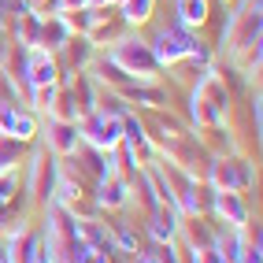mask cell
I'll return each instance as SVG.
<instances>
[{"instance_id": "6da1fadb", "label": "cell", "mask_w": 263, "mask_h": 263, "mask_svg": "<svg viewBox=\"0 0 263 263\" xmlns=\"http://www.w3.org/2000/svg\"><path fill=\"white\" fill-rule=\"evenodd\" d=\"M115 60L122 63V71H126V74L152 78V71H156V56H152V48L141 45V41H122V45L115 48Z\"/></svg>"}, {"instance_id": "7a4b0ae2", "label": "cell", "mask_w": 263, "mask_h": 263, "mask_svg": "<svg viewBox=\"0 0 263 263\" xmlns=\"http://www.w3.org/2000/svg\"><path fill=\"white\" fill-rule=\"evenodd\" d=\"M85 137H89L97 148H115L122 141V122L108 119V111H89V119H85Z\"/></svg>"}, {"instance_id": "3957f363", "label": "cell", "mask_w": 263, "mask_h": 263, "mask_svg": "<svg viewBox=\"0 0 263 263\" xmlns=\"http://www.w3.org/2000/svg\"><path fill=\"white\" fill-rule=\"evenodd\" d=\"M189 45H193L189 33H182V30H163V33H160V45H156L152 56H156V63H171V60L185 56Z\"/></svg>"}, {"instance_id": "277c9868", "label": "cell", "mask_w": 263, "mask_h": 263, "mask_svg": "<svg viewBox=\"0 0 263 263\" xmlns=\"http://www.w3.org/2000/svg\"><path fill=\"white\" fill-rule=\"evenodd\" d=\"M26 60H30L26 82H30V85H52V78H56V67H52L48 52H45V48H30Z\"/></svg>"}, {"instance_id": "5b68a950", "label": "cell", "mask_w": 263, "mask_h": 263, "mask_svg": "<svg viewBox=\"0 0 263 263\" xmlns=\"http://www.w3.org/2000/svg\"><path fill=\"white\" fill-rule=\"evenodd\" d=\"M0 130H4L8 137H19V141H26V137H33V119L19 108H0Z\"/></svg>"}, {"instance_id": "8992f818", "label": "cell", "mask_w": 263, "mask_h": 263, "mask_svg": "<svg viewBox=\"0 0 263 263\" xmlns=\"http://www.w3.org/2000/svg\"><path fill=\"white\" fill-rule=\"evenodd\" d=\"M215 204H219V215H230L234 226L245 222V204L237 200V193H234V189H219V200H215Z\"/></svg>"}, {"instance_id": "52a82bcc", "label": "cell", "mask_w": 263, "mask_h": 263, "mask_svg": "<svg viewBox=\"0 0 263 263\" xmlns=\"http://www.w3.org/2000/svg\"><path fill=\"white\" fill-rule=\"evenodd\" d=\"M178 11H182V23L200 26L208 19V0H178Z\"/></svg>"}, {"instance_id": "ba28073f", "label": "cell", "mask_w": 263, "mask_h": 263, "mask_svg": "<svg viewBox=\"0 0 263 263\" xmlns=\"http://www.w3.org/2000/svg\"><path fill=\"white\" fill-rule=\"evenodd\" d=\"M78 130L74 126H67V122H52V145H56L60 152H71L74 145H78V137H74Z\"/></svg>"}, {"instance_id": "9c48e42d", "label": "cell", "mask_w": 263, "mask_h": 263, "mask_svg": "<svg viewBox=\"0 0 263 263\" xmlns=\"http://www.w3.org/2000/svg\"><path fill=\"white\" fill-rule=\"evenodd\" d=\"M215 182L222 189H237V178H234V163H215Z\"/></svg>"}, {"instance_id": "30bf717a", "label": "cell", "mask_w": 263, "mask_h": 263, "mask_svg": "<svg viewBox=\"0 0 263 263\" xmlns=\"http://www.w3.org/2000/svg\"><path fill=\"white\" fill-rule=\"evenodd\" d=\"M148 8H152V0H126V19H148Z\"/></svg>"}, {"instance_id": "8fae6325", "label": "cell", "mask_w": 263, "mask_h": 263, "mask_svg": "<svg viewBox=\"0 0 263 263\" xmlns=\"http://www.w3.org/2000/svg\"><path fill=\"white\" fill-rule=\"evenodd\" d=\"M82 263H108V256L97 252V249H89V245H82Z\"/></svg>"}]
</instances>
